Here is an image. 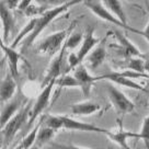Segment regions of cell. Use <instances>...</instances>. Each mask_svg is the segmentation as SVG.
<instances>
[{
    "label": "cell",
    "mask_w": 149,
    "mask_h": 149,
    "mask_svg": "<svg viewBox=\"0 0 149 149\" xmlns=\"http://www.w3.org/2000/svg\"><path fill=\"white\" fill-rule=\"evenodd\" d=\"M81 2H84V1H81V0L66 1V2H63L61 5L57 6V7L53 8V9L44 11V12L41 14V17L37 18L36 25H35V29H34V31L32 32V34H31L25 41H23L22 44H21L22 47H23V49H28L29 47L32 45L33 43H34V41L36 40V37L44 31V29L46 28L47 25L51 24V22L54 19H56L58 15H61V14H63L64 12H66V11L69 9V8H71L72 6L81 3Z\"/></svg>",
    "instance_id": "1"
},
{
    "label": "cell",
    "mask_w": 149,
    "mask_h": 149,
    "mask_svg": "<svg viewBox=\"0 0 149 149\" xmlns=\"http://www.w3.org/2000/svg\"><path fill=\"white\" fill-rule=\"evenodd\" d=\"M31 105L28 103L24 107L14 115L7 125L1 130V139H2V147L5 146V149L10 145L13 140L15 135L18 134L22 128H25L28 125V122L31 115Z\"/></svg>",
    "instance_id": "2"
},
{
    "label": "cell",
    "mask_w": 149,
    "mask_h": 149,
    "mask_svg": "<svg viewBox=\"0 0 149 149\" xmlns=\"http://www.w3.org/2000/svg\"><path fill=\"white\" fill-rule=\"evenodd\" d=\"M70 29L71 26L66 30H61L59 32L53 33L45 37L42 42L37 45L36 52L40 54L47 55L48 57H52L57 53H59L65 44L66 38H68L67 35H68V31H70Z\"/></svg>",
    "instance_id": "3"
},
{
    "label": "cell",
    "mask_w": 149,
    "mask_h": 149,
    "mask_svg": "<svg viewBox=\"0 0 149 149\" xmlns=\"http://www.w3.org/2000/svg\"><path fill=\"white\" fill-rule=\"evenodd\" d=\"M82 3L84 5V7H87V8H88L95 17H98L99 19H101L103 21H107V22H110V23L114 24V25H116L118 28L125 29L127 31H130V32L138 34V30H136V29H134V28H127V26H125L124 24L122 23L118 19L115 18V17L104 7V5L102 3V1L86 0Z\"/></svg>",
    "instance_id": "4"
},
{
    "label": "cell",
    "mask_w": 149,
    "mask_h": 149,
    "mask_svg": "<svg viewBox=\"0 0 149 149\" xmlns=\"http://www.w3.org/2000/svg\"><path fill=\"white\" fill-rule=\"evenodd\" d=\"M56 84V80H52L49 84H47L46 87H44L42 90V92L40 93V95L37 97L35 100V103L33 104L32 110H31V115H30V120L28 122V125L25 127V130H31V127L33 126L34 122L37 120V117L42 115L43 111L47 107V105L49 104V99H51V94L53 91V88Z\"/></svg>",
    "instance_id": "5"
},
{
    "label": "cell",
    "mask_w": 149,
    "mask_h": 149,
    "mask_svg": "<svg viewBox=\"0 0 149 149\" xmlns=\"http://www.w3.org/2000/svg\"><path fill=\"white\" fill-rule=\"evenodd\" d=\"M107 97L113 104L114 109L116 110L117 114L124 115V114H128L134 111L135 104L130 98H127V95H125L120 89H117L116 87H114L112 84H107Z\"/></svg>",
    "instance_id": "6"
},
{
    "label": "cell",
    "mask_w": 149,
    "mask_h": 149,
    "mask_svg": "<svg viewBox=\"0 0 149 149\" xmlns=\"http://www.w3.org/2000/svg\"><path fill=\"white\" fill-rule=\"evenodd\" d=\"M61 128L67 130H78V132H88V133H100V134H105L107 135L109 130L99 127L93 124H89L86 122L78 121L76 118H71L69 116L61 115Z\"/></svg>",
    "instance_id": "7"
},
{
    "label": "cell",
    "mask_w": 149,
    "mask_h": 149,
    "mask_svg": "<svg viewBox=\"0 0 149 149\" xmlns=\"http://www.w3.org/2000/svg\"><path fill=\"white\" fill-rule=\"evenodd\" d=\"M74 77L76 78L77 82L79 84V88L81 89L84 97V98H88L89 95H90V92H91L92 86L97 81L95 77H93V76L89 74L88 69L84 65V63L80 64L77 68L74 69Z\"/></svg>",
    "instance_id": "8"
},
{
    "label": "cell",
    "mask_w": 149,
    "mask_h": 149,
    "mask_svg": "<svg viewBox=\"0 0 149 149\" xmlns=\"http://www.w3.org/2000/svg\"><path fill=\"white\" fill-rule=\"evenodd\" d=\"M95 80L97 81L98 80H107L110 82L116 84L118 86H123V87H126V88L134 89V90H138V91H145V92L147 91V89L145 88L144 86H141L140 84H137L134 80L126 78L125 76H123L120 71H114V72H109V74H101V76H97Z\"/></svg>",
    "instance_id": "9"
},
{
    "label": "cell",
    "mask_w": 149,
    "mask_h": 149,
    "mask_svg": "<svg viewBox=\"0 0 149 149\" xmlns=\"http://www.w3.org/2000/svg\"><path fill=\"white\" fill-rule=\"evenodd\" d=\"M100 42H101L100 38L94 36V28L88 26L86 30V33H84V42H82L79 51L77 53V57H78V59L81 64L88 57L89 54L92 52V48H95Z\"/></svg>",
    "instance_id": "10"
},
{
    "label": "cell",
    "mask_w": 149,
    "mask_h": 149,
    "mask_svg": "<svg viewBox=\"0 0 149 149\" xmlns=\"http://www.w3.org/2000/svg\"><path fill=\"white\" fill-rule=\"evenodd\" d=\"M66 51H67V48H66L65 44H64L61 51L58 53L57 57L54 58V61H52L49 68L47 69L46 74L44 76V79H43V86L44 87H46L52 80H56L57 78L61 77V66H63V61H64V54H65Z\"/></svg>",
    "instance_id": "11"
},
{
    "label": "cell",
    "mask_w": 149,
    "mask_h": 149,
    "mask_svg": "<svg viewBox=\"0 0 149 149\" xmlns=\"http://www.w3.org/2000/svg\"><path fill=\"white\" fill-rule=\"evenodd\" d=\"M105 43H107V38H102V41L99 43L98 46L93 49L89 56L86 58L87 59V64L90 69L94 71L95 69H98V67L102 64L104 59H105V56H107V46H105Z\"/></svg>",
    "instance_id": "12"
},
{
    "label": "cell",
    "mask_w": 149,
    "mask_h": 149,
    "mask_svg": "<svg viewBox=\"0 0 149 149\" xmlns=\"http://www.w3.org/2000/svg\"><path fill=\"white\" fill-rule=\"evenodd\" d=\"M0 17H1L2 28H3L2 42L6 43L9 38L10 33L12 32V30L14 29V18L3 1H1V6H0Z\"/></svg>",
    "instance_id": "13"
},
{
    "label": "cell",
    "mask_w": 149,
    "mask_h": 149,
    "mask_svg": "<svg viewBox=\"0 0 149 149\" xmlns=\"http://www.w3.org/2000/svg\"><path fill=\"white\" fill-rule=\"evenodd\" d=\"M0 46H1L2 52L5 53L6 57H7V61H8V65H9V69H10V74L13 76L14 79L17 80L19 76L18 67H19V61L21 59V55H20L15 49L11 48L10 46H7L2 41L0 43Z\"/></svg>",
    "instance_id": "14"
},
{
    "label": "cell",
    "mask_w": 149,
    "mask_h": 149,
    "mask_svg": "<svg viewBox=\"0 0 149 149\" xmlns=\"http://www.w3.org/2000/svg\"><path fill=\"white\" fill-rule=\"evenodd\" d=\"M17 91V81L13 78V76L10 74V71L6 74L5 79L1 80L0 84V99L1 102H8L10 99L14 95Z\"/></svg>",
    "instance_id": "15"
},
{
    "label": "cell",
    "mask_w": 149,
    "mask_h": 149,
    "mask_svg": "<svg viewBox=\"0 0 149 149\" xmlns=\"http://www.w3.org/2000/svg\"><path fill=\"white\" fill-rule=\"evenodd\" d=\"M102 3L115 18L118 19L125 26L132 28V26L128 25V20H127L126 13H125V11H124L123 5H122V1H120V0H103Z\"/></svg>",
    "instance_id": "16"
},
{
    "label": "cell",
    "mask_w": 149,
    "mask_h": 149,
    "mask_svg": "<svg viewBox=\"0 0 149 149\" xmlns=\"http://www.w3.org/2000/svg\"><path fill=\"white\" fill-rule=\"evenodd\" d=\"M114 34L116 35V38L118 43L121 44V47L124 54L127 56V58H132V57H139L141 56V53L138 49V47L136 46L135 44L130 42L128 40V37L126 36L125 34H123L121 31H114Z\"/></svg>",
    "instance_id": "17"
},
{
    "label": "cell",
    "mask_w": 149,
    "mask_h": 149,
    "mask_svg": "<svg viewBox=\"0 0 149 149\" xmlns=\"http://www.w3.org/2000/svg\"><path fill=\"white\" fill-rule=\"evenodd\" d=\"M71 113L74 115H78V116H87V115H91L94 114L98 111L101 110L100 104L92 101H89V102H81V103H76L72 104L71 107Z\"/></svg>",
    "instance_id": "18"
},
{
    "label": "cell",
    "mask_w": 149,
    "mask_h": 149,
    "mask_svg": "<svg viewBox=\"0 0 149 149\" xmlns=\"http://www.w3.org/2000/svg\"><path fill=\"white\" fill-rule=\"evenodd\" d=\"M20 107V101L19 100H14L12 102L8 103L2 110H1V115H0V126H1V130L5 127L8 123L10 122V120L18 113Z\"/></svg>",
    "instance_id": "19"
},
{
    "label": "cell",
    "mask_w": 149,
    "mask_h": 149,
    "mask_svg": "<svg viewBox=\"0 0 149 149\" xmlns=\"http://www.w3.org/2000/svg\"><path fill=\"white\" fill-rule=\"evenodd\" d=\"M107 136L109 138H111L113 141L117 143L123 149H130L128 147V145H127V139L128 138H133L134 137V133L125 130L121 126V128L117 130V132H111V130H109Z\"/></svg>",
    "instance_id": "20"
},
{
    "label": "cell",
    "mask_w": 149,
    "mask_h": 149,
    "mask_svg": "<svg viewBox=\"0 0 149 149\" xmlns=\"http://www.w3.org/2000/svg\"><path fill=\"white\" fill-rule=\"evenodd\" d=\"M36 21H37V18H35V19H32L30 22H28V24L24 26L23 30H22L21 32H19V34L15 36L13 43H12L11 46H10L11 48L14 49L22 41H25V40L32 34V32L34 31V29H35V25H36Z\"/></svg>",
    "instance_id": "21"
},
{
    "label": "cell",
    "mask_w": 149,
    "mask_h": 149,
    "mask_svg": "<svg viewBox=\"0 0 149 149\" xmlns=\"http://www.w3.org/2000/svg\"><path fill=\"white\" fill-rule=\"evenodd\" d=\"M44 117H45V116H43L42 118H41V121L38 122L36 125L34 126L32 130H30L28 134L23 137V139H22V141H21V144L23 145L25 149H30L32 146H34V145H35L37 134H38V132H40V130H41V127H42V125H43Z\"/></svg>",
    "instance_id": "22"
},
{
    "label": "cell",
    "mask_w": 149,
    "mask_h": 149,
    "mask_svg": "<svg viewBox=\"0 0 149 149\" xmlns=\"http://www.w3.org/2000/svg\"><path fill=\"white\" fill-rule=\"evenodd\" d=\"M56 134V130H53V128H49V127H46V126L42 125L41 130L38 132L36 137V141H35V145H37L40 148L43 147L44 145L48 144L52 140V138L54 137V135Z\"/></svg>",
    "instance_id": "23"
},
{
    "label": "cell",
    "mask_w": 149,
    "mask_h": 149,
    "mask_svg": "<svg viewBox=\"0 0 149 149\" xmlns=\"http://www.w3.org/2000/svg\"><path fill=\"white\" fill-rule=\"evenodd\" d=\"M84 34L82 32H78V31H74L71 32L67 41L65 42V46L67 49H74L76 47H78L80 45V43L84 42Z\"/></svg>",
    "instance_id": "24"
},
{
    "label": "cell",
    "mask_w": 149,
    "mask_h": 149,
    "mask_svg": "<svg viewBox=\"0 0 149 149\" xmlns=\"http://www.w3.org/2000/svg\"><path fill=\"white\" fill-rule=\"evenodd\" d=\"M125 70H133V71H136V72L146 74V72H145L144 59H143V58H139V57H132V58H128V61L126 63Z\"/></svg>",
    "instance_id": "25"
},
{
    "label": "cell",
    "mask_w": 149,
    "mask_h": 149,
    "mask_svg": "<svg viewBox=\"0 0 149 149\" xmlns=\"http://www.w3.org/2000/svg\"><path fill=\"white\" fill-rule=\"evenodd\" d=\"M56 84L59 88H79V84L74 76H69L66 74L56 79Z\"/></svg>",
    "instance_id": "26"
},
{
    "label": "cell",
    "mask_w": 149,
    "mask_h": 149,
    "mask_svg": "<svg viewBox=\"0 0 149 149\" xmlns=\"http://www.w3.org/2000/svg\"><path fill=\"white\" fill-rule=\"evenodd\" d=\"M134 138H140L145 141L147 149H149V115L146 116L143 121L141 130L139 133H134Z\"/></svg>",
    "instance_id": "27"
},
{
    "label": "cell",
    "mask_w": 149,
    "mask_h": 149,
    "mask_svg": "<svg viewBox=\"0 0 149 149\" xmlns=\"http://www.w3.org/2000/svg\"><path fill=\"white\" fill-rule=\"evenodd\" d=\"M80 64H81V63H80L79 59H78L77 54H74V53H70L69 57H68V69H67V71L77 68Z\"/></svg>",
    "instance_id": "28"
},
{
    "label": "cell",
    "mask_w": 149,
    "mask_h": 149,
    "mask_svg": "<svg viewBox=\"0 0 149 149\" xmlns=\"http://www.w3.org/2000/svg\"><path fill=\"white\" fill-rule=\"evenodd\" d=\"M52 149H88V148L78 147V146L72 144H53L52 145Z\"/></svg>",
    "instance_id": "29"
},
{
    "label": "cell",
    "mask_w": 149,
    "mask_h": 149,
    "mask_svg": "<svg viewBox=\"0 0 149 149\" xmlns=\"http://www.w3.org/2000/svg\"><path fill=\"white\" fill-rule=\"evenodd\" d=\"M138 34L139 35H141V36H144L145 38H146V41L148 42V44H149V22H148V24L146 25V28L143 30V31H139L138 30Z\"/></svg>",
    "instance_id": "30"
},
{
    "label": "cell",
    "mask_w": 149,
    "mask_h": 149,
    "mask_svg": "<svg viewBox=\"0 0 149 149\" xmlns=\"http://www.w3.org/2000/svg\"><path fill=\"white\" fill-rule=\"evenodd\" d=\"M144 63H145V72L149 76V53L144 55Z\"/></svg>",
    "instance_id": "31"
},
{
    "label": "cell",
    "mask_w": 149,
    "mask_h": 149,
    "mask_svg": "<svg viewBox=\"0 0 149 149\" xmlns=\"http://www.w3.org/2000/svg\"><path fill=\"white\" fill-rule=\"evenodd\" d=\"M14 149H25V148H24V146H23V145H22V144H21V143H20V144H19L18 146H17V147H15V148H14Z\"/></svg>",
    "instance_id": "32"
},
{
    "label": "cell",
    "mask_w": 149,
    "mask_h": 149,
    "mask_svg": "<svg viewBox=\"0 0 149 149\" xmlns=\"http://www.w3.org/2000/svg\"><path fill=\"white\" fill-rule=\"evenodd\" d=\"M30 149H41V148H40L37 145H34V146H32V147H31Z\"/></svg>",
    "instance_id": "33"
},
{
    "label": "cell",
    "mask_w": 149,
    "mask_h": 149,
    "mask_svg": "<svg viewBox=\"0 0 149 149\" xmlns=\"http://www.w3.org/2000/svg\"><path fill=\"white\" fill-rule=\"evenodd\" d=\"M148 107H149V103H148Z\"/></svg>",
    "instance_id": "34"
}]
</instances>
